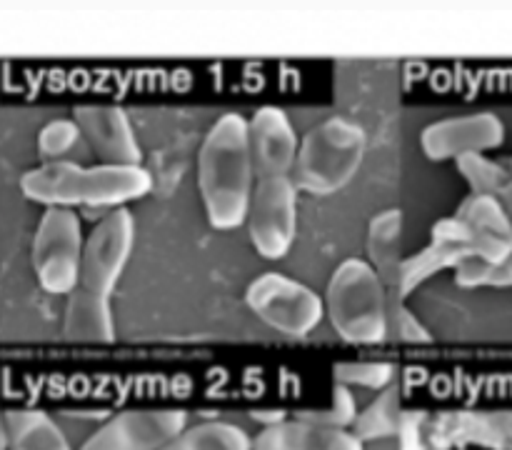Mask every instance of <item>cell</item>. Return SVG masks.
<instances>
[{
  "label": "cell",
  "instance_id": "2e32d148",
  "mask_svg": "<svg viewBox=\"0 0 512 450\" xmlns=\"http://www.w3.org/2000/svg\"><path fill=\"white\" fill-rule=\"evenodd\" d=\"M63 333L75 343H110L115 338L110 298L75 288L65 305Z\"/></svg>",
  "mask_w": 512,
  "mask_h": 450
},
{
  "label": "cell",
  "instance_id": "7a4b0ae2",
  "mask_svg": "<svg viewBox=\"0 0 512 450\" xmlns=\"http://www.w3.org/2000/svg\"><path fill=\"white\" fill-rule=\"evenodd\" d=\"M153 178L143 165H85L55 160L28 170L20 178L25 198L48 208H123V203L150 193Z\"/></svg>",
  "mask_w": 512,
  "mask_h": 450
},
{
  "label": "cell",
  "instance_id": "e0dca14e",
  "mask_svg": "<svg viewBox=\"0 0 512 450\" xmlns=\"http://www.w3.org/2000/svg\"><path fill=\"white\" fill-rule=\"evenodd\" d=\"M10 450H73L63 430L38 408H13L3 415Z\"/></svg>",
  "mask_w": 512,
  "mask_h": 450
},
{
  "label": "cell",
  "instance_id": "4316f807",
  "mask_svg": "<svg viewBox=\"0 0 512 450\" xmlns=\"http://www.w3.org/2000/svg\"><path fill=\"white\" fill-rule=\"evenodd\" d=\"M428 413L423 410H405L403 425H400V450H438L433 443V433H430Z\"/></svg>",
  "mask_w": 512,
  "mask_h": 450
},
{
  "label": "cell",
  "instance_id": "ac0fdd59",
  "mask_svg": "<svg viewBox=\"0 0 512 450\" xmlns=\"http://www.w3.org/2000/svg\"><path fill=\"white\" fill-rule=\"evenodd\" d=\"M160 450H253V440L240 425L208 420L185 428Z\"/></svg>",
  "mask_w": 512,
  "mask_h": 450
},
{
  "label": "cell",
  "instance_id": "5b68a950",
  "mask_svg": "<svg viewBox=\"0 0 512 450\" xmlns=\"http://www.w3.org/2000/svg\"><path fill=\"white\" fill-rule=\"evenodd\" d=\"M83 230L70 208H48L33 238V270L40 288L53 295H70L80 285Z\"/></svg>",
  "mask_w": 512,
  "mask_h": 450
},
{
  "label": "cell",
  "instance_id": "7c38bea8",
  "mask_svg": "<svg viewBox=\"0 0 512 450\" xmlns=\"http://www.w3.org/2000/svg\"><path fill=\"white\" fill-rule=\"evenodd\" d=\"M73 120L105 165H140L143 150L120 105H75Z\"/></svg>",
  "mask_w": 512,
  "mask_h": 450
},
{
  "label": "cell",
  "instance_id": "7402d4cb",
  "mask_svg": "<svg viewBox=\"0 0 512 450\" xmlns=\"http://www.w3.org/2000/svg\"><path fill=\"white\" fill-rule=\"evenodd\" d=\"M455 283L463 288H512V255L503 263L473 255L455 268Z\"/></svg>",
  "mask_w": 512,
  "mask_h": 450
},
{
  "label": "cell",
  "instance_id": "52a82bcc",
  "mask_svg": "<svg viewBox=\"0 0 512 450\" xmlns=\"http://www.w3.org/2000/svg\"><path fill=\"white\" fill-rule=\"evenodd\" d=\"M245 223L258 255L265 260L285 258L298 230V188L293 178L258 180Z\"/></svg>",
  "mask_w": 512,
  "mask_h": 450
},
{
  "label": "cell",
  "instance_id": "44dd1931",
  "mask_svg": "<svg viewBox=\"0 0 512 450\" xmlns=\"http://www.w3.org/2000/svg\"><path fill=\"white\" fill-rule=\"evenodd\" d=\"M295 418L305 420V423L325 425V428H353L355 418H358V403L355 395L348 385L335 383L333 385V398H330L328 408H315V410H298Z\"/></svg>",
  "mask_w": 512,
  "mask_h": 450
},
{
  "label": "cell",
  "instance_id": "f1b7e54d",
  "mask_svg": "<svg viewBox=\"0 0 512 450\" xmlns=\"http://www.w3.org/2000/svg\"><path fill=\"white\" fill-rule=\"evenodd\" d=\"M500 415V423H503L505 433H508V440H510V450H512V413H498Z\"/></svg>",
  "mask_w": 512,
  "mask_h": 450
},
{
  "label": "cell",
  "instance_id": "ba28073f",
  "mask_svg": "<svg viewBox=\"0 0 512 450\" xmlns=\"http://www.w3.org/2000/svg\"><path fill=\"white\" fill-rule=\"evenodd\" d=\"M133 238L135 220L128 208H115L113 213L105 215L85 238L78 288L110 298L128 265Z\"/></svg>",
  "mask_w": 512,
  "mask_h": 450
},
{
  "label": "cell",
  "instance_id": "3957f363",
  "mask_svg": "<svg viewBox=\"0 0 512 450\" xmlns=\"http://www.w3.org/2000/svg\"><path fill=\"white\" fill-rule=\"evenodd\" d=\"M325 315L345 343L378 345L388 338V290L368 260L348 258L333 270Z\"/></svg>",
  "mask_w": 512,
  "mask_h": 450
},
{
  "label": "cell",
  "instance_id": "9c48e42d",
  "mask_svg": "<svg viewBox=\"0 0 512 450\" xmlns=\"http://www.w3.org/2000/svg\"><path fill=\"white\" fill-rule=\"evenodd\" d=\"M183 408H135L113 415L80 450H160L185 430Z\"/></svg>",
  "mask_w": 512,
  "mask_h": 450
},
{
  "label": "cell",
  "instance_id": "6da1fadb",
  "mask_svg": "<svg viewBox=\"0 0 512 450\" xmlns=\"http://www.w3.org/2000/svg\"><path fill=\"white\" fill-rule=\"evenodd\" d=\"M198 188L213 228L233 230L248 220L255 168L243 115L225 113L208 130L198 155Z\"/></svg>",
  "mask_w": 512,
  "mask_h": 450
},
{
  "label": "cell",
  "instance_id": "277c9868",
  "mask_svg": "<svg viewBox=\"0 0 512 450\" xmlns=\"http://www.w3.org/2000/svg\"><path fill=\"white\" fill-rule=\"evenodd\" d=\"M365 130L348 118H328L303 138L290 173L295 188L310 195H333L353 180L365 158Z\"/></svg>",
  "mask_w": 512,
  "mask_h": 450
},
{
  "label": "cell",
  "instance_id": "5bb4252c",
  "mask_svg": "<svg viewBox=\"0 0 512 450\" xmlns=\"http://www.w3.org/2000/svg\"><path fill=\"white\" fill-rule=\"evenodd\" d=\"M253 450H365L353 430L325 428L305 420H283L268 425L253 440Z\"/></svg>",
  "mask_w": 512,
  "mask_h": 450
},
{
  "label": "cell",
  "instance_id": "484cf974",
  "mask_svg": "<svg viewBox=\"0 0 512 450\" xmlns=\"http://www.w3.org/2000/svg\"><path fill=\"white\" fill-rule=\"evenodd\" d=\"M388 338L400 340V343H430L433 340L403 298H388Z\"/></svg>",
  "mask_w": 512,
  "mask_h": 450
},
{
  "label": "cell",
  "instance_id": "d4e9b609",
  "mask_svg": "<svg viewBox=\"0 0 512 450\" xmlns=\"http://www.w3.org/2000/svg\"><path fill=\"white\" fill-rule=\"evenodd\" d=\"M83 138L78 123L75 120H53V123L45 125L38 135V153L43 155L48 163L63 158L65 153L78 145V140Z\"/></svg>",
  "mask_w": 512,
  "mask_h": 450
},
{
  "label": "cell",
  "instance_id": "ffe728a7",
  "mask_svg": "<svg viewBox=\"0 0 512 450\" xmlns=\"http://www.w3.org/2000/svg\"><path fill=\"white\" fill-rule=\"evenodd\" d=\"M455 215L478 233L512 243V215L495 195H470Z\"/></svg>",
  "mask_w": 512,
  "mask_h": 450
},
{
  "label": "cell",
  "instance_id": "9a60e30c",
  "mask_svg": "<svg viewBox=\"0 0 512 450\" xmlns=\"http://www.w3.org/2000/svg\"><path fill=\"white\" fill-rule=\"evenodd\" d=\"M400 233H403V213L398 208L383 210L368 225V263L388 290V298H400Z\"/></svg>",
  "mask_w": 512,
  "mask_h": 450
},
{
  "label": "cell",
  "instance_id": "603a6c76",
  "mask_svg": "<svg viewBox=\"0 0 512 450\" xmlns=\"http://www.w3.org/2000/svg\"><path fill=\"white\" fill-rule=\"evenodd\" d=\"M455 163H458L460 173H463V178L473 188V195H498L505 188L508 173L498 163L485 158L483 153L463 155Z\"/></svg>",
  "mask_w": 512,
  "mask_h": 450
},
{
  "label": "cell",
  "instance_id": "30bf717a",
  "mask_svg": "<svg viewBox=\"0 0 512 450\" xmlns=\"http://www.w3.org/2000/svg\"><path fill=\"white\" fill-rule=\"evenodd\" d=\"M505 140V125L495 113H473L445 118L428 125L420 135V148L430 160H458L470 153H485Z\"/></svg>",
  "mask_w": 512,
  "mask_h": 450
},
{
  "label": "cell",
  "instance_id": "8fae6325",
  "mask_svg": "<svg viewBox=\"0 0 512 450\" xmlns=\"http://www.w3.org/2000/svg\"><path fill=\"white\" fill-rule=\"evenodd\" d=\"M248 143L255 178H285L293 173L300 143L283 110L275 105L255 110L248 120Z\"/></svg>",
  "mask_w": 512,
  "mask_h": 450
},
{
  "label": "cell",
  "instance_id": "8992f818",
  "mask_svg": "<svg viewBox=\"0 0 512 450\" xmlns=\"http://www.w3.org/2000/svg\"><path fill=\"white\" fill-rule=\"evenodd\" d=\"M248 308L278 333L305 338L325 318V300L283 273H263L248 285Z\"/></svg>",
  "mask_w": 512,
  "mask_h": 450
},
{
  "label": "cell",
  "instance_id": "4fadbf2b",
  "mask_svg": "<svg viewBox=\"0 0 512 450\" xmlns=\"http://www.w3.org/2000/svg\"><path fill=\"white\" fill-rule=\"evenodd\" d=\"M430 235H433V240H430L420 253L403 260L398 285V293L403 300L408 298L415 288H420L425 280L438 275L440 270H455L463 260L473 258V250L468 248V243H463V240L458 238L450 218L438 220V223L433 225V230H430Z\"/></svg>",
  "mask_w": 512,
  "mask_h": 450
},
{
  "label": "cell",
  "instance_id": "83f0119b",
  "mask_svg": "<svg viewBox=\"0 0 512 450\" xmlns=\"http://www.w3.org/2000/svg\"><path fill=\"white\" fill-rule=\"evenodd\" d=\"M253 418L263 420V423L268 425H278L285 420V410H255ZM268 425H265V428H268Z\"/></svg>",
  "mask_w": 512,
  "mask_h": 450
},
{
  "label": "cell",
  "instance_id": "cb8c5ba5",
  "mask_svg": "<svg viewBox=\"0 0 512 450\" xmlns=\"http://www.w3.org/2000/svg\"><path fill=\"white\" fill-rule=\"evenodd\" d=\"M335 383L360 385V388L385 390V385L393 380L395 365L385 360H370V363H338L333 365Z\"/></svg>",
  "mask_w": 512,
  "mask_h": 450
},
{
  "label": "cell",
  "instance_id": "f546056e",
  "mask_svg": "<svg viewBox=\"0 0 512 450\" xmlns=\"http://www.w3.org/2000/svg\"><path fill=\"white\" fill-rule=\"evenodd\" d=\"M8 448V435H5V423L3 418H0V450Z\"/></svg>",
  "mask_w": 512,
  "mask_h": 450
},
{
  "label": "cell",
  "instance_id": "d6986e66",
  "mask_svg": "<svg viewBox=\"0 0 512 450\" xmlns=\"http://www.w3.org/2000/svg\"><path fill=\"white\" fill-rule=\"evenodd\" d=\"M403 405H400V388L388 385L373 403L360 410L353 423V433L360 440H380V438H398L400 425H403Z\"/></svg>",
  "mask_w": 512,
  "mask_h": 450
}]
</instances>
